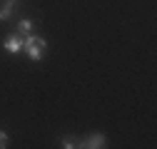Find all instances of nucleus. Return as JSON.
<instances>
[{
	"instance_id": "obj_6",
	"label": "nucleus",
	"mask_w": 157,
	"mask_h": 149,
	"mask_svg": "<svg viewBox=\"0 0 157 149\" xmlns=\"http://www.w3.org/2000/svg\"><path fill=\"white\" fill-rule=\"evenodd\" d=\"M60 147H65V149H72V147H77V142H75L72 137H65V139H60Z\"/></svg>"
},
{
	"instance_id": "obj_3",
	"label": "nucleus",
	"mask_w": 157,
	"mask_h": 149,
	"mask_svg": "<svg viewBox=\"0 0 157 149\" xmlns=\"http://www.w3.org/2000/svg\"><path fill=\"white\" fill-rule=\"evenodd\" d=\"M3 47L8 50V52H23V35L20 32H13V35H8L5 40H3Z\"/></svg>"
},
{
	"instance_id": "obj_1",
	"label": "nucleus",
	"mask_w": 157,
	"mask_h": 149,
	"mask_svg": "<svg viewBox=\"0 0 157 149\" xmlns=\"http://www.w3.org/2000/svg\"><path fill=\"white\" fill-rule=\"evenodd\" d=\"M45 47H48V42H45V37H40V35H23V52L28 55L30 60H35V62H40L43 60V55H45Z\"/></svg>"
},
{
	"instance_id": "obj_7",
	"label": "nucleus",
	"mask_w": 157,
	"mask_h": 149,
	"mask_svg": "<svg viewBox=\"0 0 157 149\" xmlns=\"http://www.w3.org/2000/svg\"><path fill=\"white\" fill-rule=\"evenodd\" d=\"M3 147H8V134L0 129V149H3Z\"/></svg>"
},
{
	"instance_id": "obj_4",
	"label": "nucleus",
	"mask_w": 157,
	"mask_h": 149,
	"mask_svg": "<svg viewBox=\"0 0 157 149\" xmlns=\"http://www.w3.org/2000/svg\"><path fill=\"white\" fill-rule=\"evenodd\" d=\"M13 8H15V0L0 3V20H10V17H13Z\"/></svg>"
},
{
	"instance_id": "obj_5",
	"label": "nucleus",
	"mask_w": 157,
	"mask_h": 149,
	"mask_svg": "<svg viewBox=\"0 0 157 149\" xmlns=\"http://www.w3.org/2000/svg\"><path fill=\"white\" fill-rule=\"evenodd\" d=\"M30 30H33V20H30V17H23V20L17 23V32H20V35H28Z\"/></svg>"
},
{
	"instance_id": "obj_2",
	"label": "nucleus",
	"mask_w": 157,
	"mask_h": 149,
	"mask_svg": "<svg viewBox=\"0 0 157 149\" xmlns=\"http://www.w3.org/2000/svg\"><path fill=\"white\" fill-rule=\"evenodd\" d=\"M77 147H85V149H102V147H107V139H105L102 132H95V134H90L87 139H82Z\"/></svg>"
}]
</instances>
